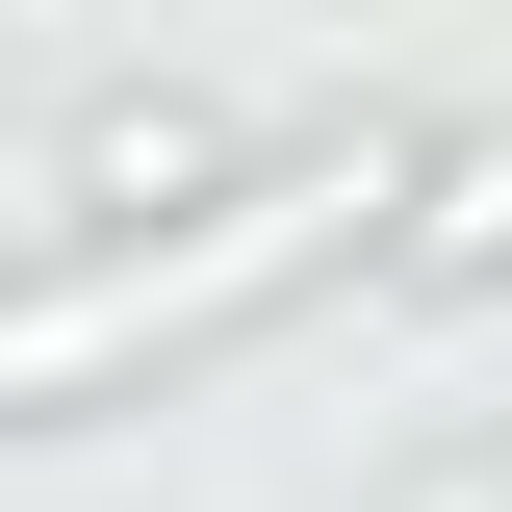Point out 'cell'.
<instances>
[{"mask_svg": "<svg viewBox=\"0 0 512 512\" xmlns=\"http://www.w3.org/2000/svg\"><path fill=\"white\" fill-rule=\"evenodd\" d=\"M308 231H333V154H282V180H256L205 256H128V282H52V308H0V410H26V384H103V359H180V333H231Z\"/></svg>", "mask_w": 512, "mask_h": 512, "instance_id": "cell-1", "label": "cell"}, {"mask_svg": "<svg viewBox=\"0 0 512 512\" xmlns=\"http://www.w3.org/2000/svg\"><path fill=\"white\" fill-rule=\"evenodd\" d=\"M461 512H512V487H461Z\"/></svg>", "mask_w": 512, "mask_h": 512, "instance_id": "cell-2", "label": "cell"}]
</instances>
